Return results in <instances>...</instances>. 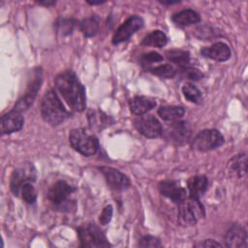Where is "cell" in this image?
I'll list each match as a JSON object with an SVG mask.
<instances>
[{
	"mask_svg": "<svg viewBox=\"0 0 248 248\" xmlns=\"http://www.w3.org/2000/svg\"><path fill=\"white\" fill-rule=\"evenodd\" d=\"M54 83L57 91L73 110H84L86 106L85 89L73 71L66 70L58 74Z\"/></svg>",
	"mask_w": 248,
	"mask_h": 248,
	"instance_id": "6da1fadb",
	"label": "cell"
},
{
	"mask_svg": "<svg viewBox=\"0 0 248 248\" xmlns=\"http://www.w3.org/2000/svg\"><path fill=\"white\" fill-rule=\"evenodd\" d=\"M41 114L43 119L50 126H58L69 116L68 111L53 90H48L41 102Z\"/></svg>",
	"mask_w": 248,
	"mask_h": 248,
	"instance_id": "7a4b0ae2",
	"label": "cell"
},
{
	"mask_svg": "<svg viewBox=\"0 0 248 248\" xmlns=\"http://www.w3.org/2000/svg\"><path fill=\"white\" fill-rule=\"evenodd\" d=\"M69 141L75 150L84 156H92L99 149L98 139L83 128L72 130L69 134Z\"/></svg>",
	"mask_w": 248,
	"mask_h": 248,
	"instance_id": "3957f363",
	"label": "cell"
},
{
	"mask_svg": "<svg viewBox=\"0 0 248 248\" xmlns=\"http://www.w3.org/2000/svg\"><path fill=\"white\" fill-rule=\"evenodd\" d=\"M204 217V208L198 199H185L178 202V219L182 225L192 226Z\"/></svg>",
	"mask_w": 248,
	"mask_h": 248,
	"instance_id": "277c9868",
	"label": "cell"
},
{
	"mask_svg": "<svg viewBox=\"0 0 248 248\" xmlns=\"http://www.w3.org/2000/svg\"><path fill=\"white\" fill-rule=\"evenodd\" d=\"M225 142L223 135L215 129H206L200 132L192 140V147L201 152L218 148Z\"/></svg>",
	"mask_w": 248,
	"mask_h": 248,
	"instance_id": "5b68a950",
	"label": "cell"
},
{
	"mask_svg": "<svg viewBox=\"0 0 248 248\" xmlns=\"http://www.w3.org/2000/svg\"><path fill=\"white\" fill-rule=\"evenodd\" d=\"M81 247H108L109 243L102 230L95 224H87L78 229Z\"/></svg>",
	"mask_w": 248,
	"mask_h": 248,
	"instance_id": "8992f818",
	"label": "cell"
},
{
	"mask_svg": "<svg viewBox=\"0 0 248 248\" xmlns=\"http://www.w3.org/2000/svg\"><path fill=\"white\" fill-rule=\"evenodd\" d=\"M136 129L145 138L155 139L163 134V128L160 121L153 115H142L134 119Z\"/></svg>",
	"mask_w": 248,
	"mask_h": 248,
	"instance_id": "52a82bcc",
	"label": "cell"
},
{
	"mask_svg": "<svg viewBox=\"0 0 248 248\" xmlns=\"http://www.w3.org/2000/svg\"><path fill=\"white\" fill-rule=\"evenodd\" d=\"M163 134L170 142L175 144H184L190 140L192 130L187 122L177 120L173 121L165 132L163 131Z\"/></svg>",
	"mask_w": 248,
	"mask_h": 248,
	"instance_id": "ba28073f",
	"label": "cell"
},
{
	"mask_svg": "<svg viewBox=\"0 0 248 248\" xmlns=\"http://www.w3.org/2000/svg\"><path fill=\"white\" fill-rule=\"evenodd\" d=\"M143 26V19L139 16H132L128 17L115 31L112 37V44L118 45L130 39L139 29Z\"/></svg>",
	"mask_w": 248,
	"mask_h": 248,
	"instance_id": "9c48e42d",
	"label": "cell"
},
{
	"mask_svg": "<svg viewBox=\"0 0 248 248\" xmlns=\"http://www.w3.org/2000/svg\"><path fill=\"white\" fill-rule=\"evenodd\" d=\"M35 177H36V171L32 164H25L19 169L15 170L11 176V181H10V187L14 195L16 196L18 195V192L20 191L21 186L25 182L34 181Z\"/></svg>",
	"mask_w": 248,
	"mask_h": 248,
	"instance_id": "30bf717a",
	"label": "cell"
},
{
	"mask_svg": "<svg viewBox=\"0 0 248 248\" xmlns=\"http://www.w3.org/2000/svg\"><path fill=\"white\" fill-rule=\"evenodd\" d=\"M99 170L105 176L108 185L112 190L123 191L129 188L130 180L120 170L111 167H101L99 168Z\"/></svg>",
	"mask_w": 248,
	"mask_h": 248,
	"instance_id": "8fae6325",
	"label": "cell"
},
{
	"mask_svg": "<svg viewBox=\"0 0 248 248\" xmlns=\"http://www.w3.org/2000/svg\"><path fill=\"white\" fill-rule=\"evenodd\" d=\"M76 190V188L64 180H59L55 182L47 192L48 200L56 204L61 205L67 201V198Z\"/></svg>",
	"mask_w": 248,
	"mask_h": 248,
	"instance_id": "7c38bea8",
	"label": "cell"
},
{
	"mask_svg": "<svg viewBox=\"0 0 248 248\" xmlns=\"http://www.w3.org/2000/svg\"><path fill=\"white\" fill-rule=\"evenodd\" d=\"M160 193L174 202H180L186 199V190L176 181L164 180L159 183Z\"/></svg>",
	"mask_w": 248,
	"mask_h": 248,
	"instance_id": "4fadbf2b",
	"label": "cell"
},
{
	"mask_svg": "<svg viewBox=\"0 0 248 248\" xmlns=\"http://www.w3.org/2000/svg\"><path fill=\"white\" fill-rule=\"evenodd\" d=\"M23 116L21 115L20 111L13 109L7 113H5L1 117V133L2 135L5 134H12L21 130L23 127Z\"/></svg>",
	"mask_w": 248,
	"mask_h": 248,
	"instance_id": "5bb4252c",
	"label": "cell"
},
{
	"mask_svg": "<svg viewBox=\"0 0 248 248\" xmlns=\"http://www.w3.org/2000/svg\"><path fill=\"white\" fill-rule=\"evenodd\" d=\"M201 54L203 57L210 58L215 61H226L231 57V48L230 46L223 43V42H217L211 45L210 46H205L201 49Z\"/></svg>",
	"mask_w": 248,
	"mask_h": 248,
	"instance_id": "9a60e30c",
	"label": "cell"
},
{
	"mask_svg": "<svg viewBox=\"0 0 248 248\" xmlns=\"http://www.w3.org/2000/svg\"><path fill=\"white\" fill-rule=\"evenodd\" d=\"M226 245L232 248L247 247V233L246 231L238 225L232 226L225 235Z\"/></svg>",
	"mask_w": 248,
	"mask_h": 248,
	"instance_id": "2e32d148",
	"label": "cell"
},
{
	"mask_svg": "<svg viewBox=\"0 0 248 248\" xmlns=\"http://www.w3.org/2000/svg\"><path fill=\"white\" fill-rule=\"evenodd\" d=\"M40 84H41V77L36 76L34 80L31 82V84H29L25 94L16 102L14 109L22 112L27 108H29V107L33 104L37 91L40 88Z\"/></svg>",
	"mask_w": 248,
	"mask_h": 248,
	"instance_id": "e0dca14e",
	"label": "cell"
},
{
	"mask_svg": "<svg viewBox=\"0 0 248 248\" xmlns=\"http://www.w3.org/2000/svg\"><path fill=\"white\" fill-rule=\"evenodd\" d=\"M155 107V99L146 96H136L129 102L130 110L136 115H143Z\"/></svg>",
	"mask_w": 248,
	"mask_h": 248,
	"instance_id": "ac0fdd59",
	"label": "cell"
},
{
	"mask_svg": "<svg viewBox=\"0 0 248 248\" xmlns=\"http://www.w3.org/2000/svg\"><path fill=\"white\" fill-rule=\"evenodd\" d=\"M208 180L204 175H195L188 179L187 187L189 190V197L193 199H200L207 189Z\"/></svg>",
	"mask_w": 248,
	"mask_h": 248,
	"instance_id": "d6986e66",
	"label": "cell"
},
{
	"mask_svg": "<svg viewBox=\"0 0 248 248\" xmlns=\"http://www.w3.org/2000/svg\"><path fill=\"white\" fill-rule=\"evenodd\" d=\"M171 19L175 25L179 27H185V26H189V25L200 22L201 16L196 11L191 9H186L173 15Z\"/></svg>",
	"mask_w": 248,
	"mask_h": 248,
	"instance_id": "ffe728a7",
	"label": "cell"
},
{
	"mask_svg": "<svg viewBox=\"0 0 248 248\" xmlns=\"http://www.w3.org/2000/svg\"><path fill=\"white\" fill-rule=\"evenodd\" d=\"M229 171L232 175H235L239 178L244 177L247 172V157L245 153L235 155L229 162Z\"/></svg>",
	"mask_w": 248,
	"mask_h": 248,
	"instance_id": "44dd1931",
	"label": "cell"
},
{
	"mask_svg": "<svg viewBox=\"0 0 248 248\" xmlns=\"http://www.w3.org/2000/svg\"><path fill=\"white\" fill-rule=\"evenodd\" d=\"M185 113V109L180 106H164L158 109L159 116L165 121H177Z\"/></svg>",
	"mask_w": 248,
	"mask_h": 248,
	"instance_id": "7402d4cb",
	"label": "cell"
},
{
	"mask_svg": "<svg viewBox=\"0 0 248 248\" xmlns=\"http://www.w3.org/2000/svg\"><path fill=\"white\" fill-rule=\"evenodd\" d=\"M168 43V38L166 34L161 30H154L147 34L141 41V45L145 46H155L162 47Z\"/></svg>",
	"mask_w": 248,
	"mask_h": 248,
	"instance_id": "603a6c76",
	"label": "cell"
},
{
	"mask_svg": "<svg viewBox=\"0 0 248 248\" xmlns=\"http://www.w3.org/2000/svg\"><path fill=\"white\" fill-rule=\"evenodd\" d=\"M166 54L168 59L170 62L176 64L181 69H184L190 66L191 59H190V53L188 51L181 50V49H170L167 51Z\"/></svg>",
	"mask_w": 248,
	"mask_h": 248,
	"instance_id": "cb8c5ba5",
	"label": "cell"
},
{
	"mask_svg": "<svg viewBox=\"0 0 248 248\" xmlns=\"http://www.w3.org/2000/svg\"><path fill=\"white\" fill-rule=\"evenodd\" d=\"M99 27L100 18L96 15L88 16L80 22V30L83 33V35L88 38L95 36L99 31Z\"/></svg>",
	"mask_w": 248,
	"mask_h": 248,
	"instance_id": "d4e9b609",
	"label": "cell"
},
{
	"mask_svg": "<svg viewBox=\"0 0 248 248\" xmlns=\"http://www.w3.org/2000/svg\"><path fill=\"white\" fill-rule=\"evenodd\" d=\"M88 120L91 129H103L109 124V117L99 110H91L88 114Z\"/></svg>",
	"mask_w": 248,
	"mask_h": 248,
	"instance_id": "484cf974",
	"label": "cell"
},
{
	"mask_svg": "<svg viewBox=\"0 0 248 248\" xmlns=\"http://www.w3.org/2000/svg\"><path fill=\"white\" fill-rule=\"evenodd\" d=\"M182 93L184 97L191 103L201 104L202 102V94L201 90L191 83H186L182 86Z\"/></svg>",
	"mask_w": 248,
	"mask_h": 248,
	"instance_id": "4316f807",
	"label": "cell"
},
{
	"mask_svg": "<svg viewBox=\"0 0 248 248\" xmlns=\"http://www.w3.org/2000/svg\"><path fill=\"white\" fill-rule=\"evenodd\" d=\"M153 75L164 78H171L175 76L176 71L174 67L170 64H162L157 67L151 68L149 70Z\"/></svg>",
	"mask_w": 248,
	"mask_h": 248,
	"instance_id": "83f0119b",
	"label": "cell"
},
{
	"mask_svg": "<svg viewBox=\"0 0 248 248\" xmlns=\"http://www.w3.org/2000/svg\"><path fill=\"white\" fill-rule=\"evenodd\" d=\"M21 197L26 203H34L37 200V195L33 185L30 182H25L21 186Z\"/></svg>",
	"mask_w": 248,
	"mask_h": 248,
	"instance_id": "f1b7e54d",
	"label": "cell"
},
{
	"mask_svg": "<svg viewBox=\"0 0 248 248\" xmlns=\"http://www.w3.org/2000/svg\"><path fill=\"white\" fill-rule=\"evenodd\" d=\"M161 61H163V56L156 51H150L148 53H144L140 57V63L144 66L152 65L154 63H159Z\"/></svg>",
	"mask_w": 248,
	"mask_h": 248,
	"instance_id": "f546056e",
	"label": "cell"
},
{
	"mask_svg": "<svg viewBox=\"0 0 248 248\" xmlns=\"http://www.w3.org/2000/svg\"><path fill=\"white\" fill-rule=\"evenodd\" d=\"M181 70H182V75L186 78H189L191 80H200L203 77V74L200 70H198L196 68H192L190 66L187 68L181 69Z\"/></svg>",
	"mask_w": 248,
	"mask_h": 248,
	"instance_id": "4dcf8cb0",
	"label": "cell"
},
{
	"mask_svg": "<svg viewBox=\"0 0 248 248\" xmlns=\"http://www.w3.org/2000/svg\"><path fill=\"white\" fill-rule=\"evenodd\" d=\"M139 246L140 247H161L162 243L160 242V240L155 237V236H151V235H145L143 236L140 242H139Z\"/></svg>",
	"mask_w": 248,
	"mask_h": 248,
	"instance_id": "1f68e13d",
	"label": "cell"
},
{
	"mask_svg": "<svg viewBox=\"0 0 248 248\" xmlns=\"http://www.w3.org/2000/svg\"><path fill=\"white\" fill-rule=\"evenodd\" d=\"M112 206L111 205H107L106 207H104V209L102 210L101 214H100V223L102 225H107L108 223H109V221L111 220L112 217Z\"/></svg>",
	"mask_w": 248,
	"mask_h": 248,
	"instance_id": "d6a6232c",
	"label": "cell"
},
{
	"mask_svg": "<svg viewBox=\"0 0 248 248\" xmlns=\"http://www.w3.org/2000/svg\"><path fill=\"white\" fill-rule=\"evenodd\" d=\"M75 20L74 19H62L61 23L59 24L60 30H62L63 34H70L75 27Z\"/></svg>",
	"mask_w": 248,
	"mask_h": 248,
	"instance_id": "836d02e7",
	"label": "cell"
},
{
	"mask_svg": "<svg viewBox=\"0 0 248 248\" xmlns=\"http://www.w3.org/2000/svg\"><path fill=\"white\" fill-rule=\"evenodd\" d=\"M196 246H198V247H222L223 245L213 239H205L202 242L197 244Z\"/></svg>",
	"mask_w": 248,
	"mask_h": 248,
	"instance_id": "e575fe53",
	"label": "cell"
},
{
	"mask_svg": "<svg viewBox=\"0 0 248 248\" xmlns=\"http://www.w3.org/2000/svg\"><path fill=\"white\" fill-rule=\"evenodd\" d=\"M40 5H45V6H51L55 4V1H39L38 2Z\"/></svg>",
	"mask_w": 248,
	"mask_h": 248,
	"instance_id": "d590c367",
	"label": "cell"
},
{
	"mask_svg": "<svg viewBox=\"0 0 248 248\" xmlns=\"http://www.w3.org/2000/svg\"><path fill=\"white\" fill-rule=\"evenodd\" d=\"M160 3H162L163 5H172V4L179 3V1H160Z\"/></svg>",
	"mask_w": 248,
	"mask_h": 248,
	"instance_id": "8d00e7d4",
	"label": "cell"
},
{
	"mask_svg": "<svg viewBox=\"0 0 248 248\" xmlns=\"http://www.w3.org/2000/svg\"><path fill=\"white\" fill-rule=\"evenodd\" d=\"M90 5H98V4H102L104 3V1H99V2H88Z\"/></svg>",
	"mask_w": 248,
	"mask_h": 248,
	"instance_id": "74e56055",
	"label": "cell"
}]
</instances>
